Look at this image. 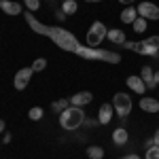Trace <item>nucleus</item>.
<instances>
[{"label":"nucleus","instance_id":"obj_1","mask_svg":"<svg viewBox=\"0 0 159 159\" xmlns=\"http://www.w3.org/2000/svg\"><path fill=\"white\" fill-rule=\"evenodd\" d=\"M24 17H25V21H28V25H30L36 34H43V36L51 38V40H53L60 49L70 51V53H76V51H79L81 43H79V40H76V36H74V34H70L68 30L57 28V25H45V24H40V21H38V19L30 11L24 13Z\"/></svg>","mask_w":159,"mask_h":159},{"label":"nucleus","instance_id":"obj_2","mask_svg":"<svg viewBox=\"0 0 159 159\" xmlns=\"http://www.w3.org/2000/svg\"><path fill=\"white\" fill-rule=\"evenodd\" d=\"M76 55L83 57V60H100V61H108V64L121 61V55L115 53V51H106V49H100V47H87V45H81Z\"/></svg>","mask_w":159,"mask_h":159},{"label":"nucleus","instance_id":"obj_3","mask_svg":"<svg viewBox=\"0 0 159 159\" xmlns=\"http://www.w3.org/2000/svg\"><path fill=\"white\" fill-rule=\"evenodd\" d=\"M83 123H85V110L81 108V106H72L70 104L66 110L60 112V125L64 129H68V132L79 129Z\"/></svg>","mask_w":159,"mask_h":159},{"label":"nucleus","instance_id":"obj_4","mask_svg":"<svg viewBox=\"0 0 159 159\" xmlns=\"http://www.w3.org/2000/svg\"><path fill=\"white\" fill-rule=\"evenodd\" d=\"M106 25L102 21H93L89 32H87V47H100V43L106 38Z\"/></svg>","mask_w":159,"mask_h":159},{"label":"nucleus","instance_id":"obj_5","mask_svg":"<svg viewBox=\"0 0 159 159\" xmlns=\"http://www.w3.org/2000/svg\"><path fill=\"white\" fill-rule=\"evenodd\" d=\"M112 108L117 110V115L125 119L129 112H132V98L125 93V91H119V93H115V98H112Z\"/></svg>","mask_w":159,"mask_h":159},{"label":"nucleus","instance_id":"obj_6","mask_svg":"<svg viewBox=\"0 0 159 159\" xmlns=\"http://www.w3.org/2000/svg\"><path fill=\"white\" fill-rule=\"evenodd\" d=\"M123 47H125V49L136 51V53H140V55H148V57H159V49H155V47H148L144 40H142V43L125 40V45H123Z\"/></svg>","mask_w":159,"mask_h":159},{"label":"nucleus","instance_id":"obj_7","mask_svg":"<svg viewBox=\"0 0 159 159\" xmlns=\"http://www.w3.org/2000/svg\"><path fill=\"white\" fill-rule=\"evenodd\" d=\"M32 74H34L32 68H21V70H17L15 79H13L15 89H17V91H24L25 87H28V83H30V79H32Z\"/></svg>","mask_w":159,"mask_h":159},{"label":"nucleus","instance_id":"obj_8","mask_svg":"<svg viewBox=\"0 0 159 159\" xmlns=\"http://www.w3.org/2000/svg\"><path fill=\"white\" fill-rule=\"evenodd\" d=\"M136 11H138L140 17H144V19H159V7L153 4V2H140L136 7Z\"/></svg>","mask_w":159,"mask_h":159},{"label":"nucleus","instance_id":"obj_9","mask_svg":"<svg viewBox=\"0 0 159 159\" xmlns=\"http://www.w3.org/2000/svg\"><path fill=\"white\" fill-rule=\"evenodd\" d=\"M70 100V104L72 106H87V104H91V100H93V93L91 91H79V93H74L72 98H68Z\"/></svg>","mask_w":159,"mask_h":159},{"label":"nucleus","instance_id":"obj_10","mask_svg":"<svg viewBox=\"0 0 159 159\" xmlns=\"http://www.w3.org/2000/svg\"><path fill=\"white\" fill-rule=\"evenodd\" d=\"M127 87L136 91L138 96H144V91H147V85H144V81H142V76H127Z\"/></svg>","mask_w":159,"mask_h":159},{"label":"nucleus","instance_id":"obj_11","mask_svg":"<svg viewBox=\"0 0 159 159\" xmlns=\"http://www.w3.org/2000/svg\"><path fill=\"white\" fill-rule=\"evenodd\" d=\"M140 108L144 112L155 115V112H159V100L157 98H140Z\"/></svg>","mask_w":159,"mask_h":159},{"label":"nucleus","instance_id":"obj_12","mask_svg":"<svg viewBox=\"0 0 159 159\" xmlns=\"http://www.w3.org/2000/svg\"><path fill=\"white\" fill-rule=\"evenodd\" d=\"M0 9L7 15H21V4L13 0H0Z\"/></svg>","mask_w":159,"mask_h":159},{"label":"nucleus","instance_id":"obj_13","mask_svg":"<svg viewBox=\"0 0 159 159\" xmlns=\"http://www.w3.org/2000/svg\"><path fill=\"white\" fill-rule=\"evenodd\" d=\"M112 106L110 104H102L100 106V110H98V121L102 123V125H108L110 121H112Z\"/></svg>","mask_w":159,"mask_h":159},{"label":"nucleus","instance_id":"obj_14","mask_svg":"<svg viewBox=\"0 0 159 159\" xmlns=\"http://www.w3.org/2000/svg\"><path fill=\"white\" fill-rule=\"evenodd\" d=\"M106 38H108L110 43H115V45H121V47L125 45V40H127L125 34H123V30H115V28L106 32Z\"/></svg>","mask_w":159,"mask_h":159},{"label":"nucleus","instance_id":"obj_15","mask_svg":"<svg viewBox=\"0 0 159 159\" xmlns=\"http://www.w3.org/2000/svg\"><path fill=\"white\" fill-rule=\"evenodd\" d=\"M136 19H138V11H136L134 7H125L121 11V21L123 24H134Z\"/></svg>","mask_w":159,"mask_h":159},{"label":"nucleus","instance_id":"obj_16","mask_svg":"<svg viewBox=\"0 0 159 159\" xmlns=\"http://www.w3.org/2000/svg\"><path fill=\"white\" fill-rule=\"evenodd\" d=\"M142 81H144V85H147V89H155V81H153V70H151V66H142Z\"/></svg>","mask_w":159,"mask_h":159},{"label":"nucleus","instance_id":"obj_17","mask_svg":"<svg viewBox=\"0 0 159 159\" xmlns=\"http://www.w3.org/2000/svg\"><path fill=\"white\" fill-rule=\"evenodd\" d=\"M127 138H129V136H127V132H125L123 127H117V129L112 132V142H115L117 147L125 144V142H127Z\"/></svg>","mask_w":159,"mask_h":159},{"label":"nucleus","instance_id":"obj_18","mask_svg":"<svg viewBox=\"0 0 159 159\" xmlns=\"http://www.w3.org/2000/svg\"><path fill=\"white\" fill-rule=\"evenodd\" d=\"M87 157H89V159H102V157H104V148L98 147V144L89 147V148H87Z\"/></svg>","mask_w":159,"mask_h":159},{"label":"nucleus","instance_id":"obj_19","mask_svg":"<svg viewBox=\"0 0 159 159\" xmlns=\"http://www.w3.org/2000/svg\"><path fill=\"white\" fill-rule=\"evenodd\" d=\"M61 11L66 13V15H74V13L79 11V4H76V0H66V2L61 4Z\"/></svg>","mask_w":159,"mask_h":159},{"label":"nucleus","instance_id":"obj_20","mask_svg":"<svg viewBox=\"0 0 159 159\" xmlns=\"http://www.w3.org/2000/svg\"><path fill=\"white\" fill-rule=\"evenodd\" d=\"M132 28H134V32H138V34H142V32L147 30V19L138 15V19H136L134 24H132Z\"/></svg>","mask_w":159,"mask_h":159},{"label":"nucleus","instance_id":"obj_21","mask_svg":"<svg viewBox=\"0 0 159 159\" xmlns=\"http://www.w3.org/2000/svg\"><path fill=\"white\" fill-rule=\"evenodd\" d=\"M70 106V100H57V102H53L51 104V108H53V112H61V110H66Z\"/></svg>","mask_w":159,"mask_h":159},{"label":"nucleus","instance_id":"obj_22","mask_svg":"<svg viewBox=\"0 0 159 159\" xmlns=\"http://www.w3.org/2000/svg\"><path fill=\"white\" fill-rule=\"evenodd\" d=\"M30 68H32L34 72H43V70L47 68V60H45V57H38V60H34V64H32Z\"/></svg>","mask_w":159,"mask_h":159},{"label":"nucleus","instance_id":"obj_23","mask_svg":"<svg viewBox=\"0 0 159 159\" xmlns=\"http://www.w3.org/2000/svg\"><path fill=\"white\" fill-rule=\"evenodd\" d=\"M43 115H45V112H43L40 106H34V108H30V112H28V117H30L32 121H40V119H43Z\"/></svg>","mask_w":159,"mask_h":159},{"label":"nucleus","instance_id":"obj_24","mask_svg":"<svg viewBox=\"0 0 159 159\" xmlns=\"http://www.w3.org/2000/svg\"><path fill=\"white\" fill-rule=\"evenodd\" d=\"M144 159H159V147H157V144H153L151 148H147Z\"/></svg>","mask_w":159,"mask_h":159},{"label":"nucleus","instance_id":"obj_25","mask_svg":"<svg viewBox=\"0 0 159 159\" xmlns=\"http://www.w3.org/2000/svg\"><path fill=\"white\" fill-rule=\"evenodd\" d=\"M24 4L28 7V11H38L40 9V0H24Z\"/></svg>","mask_w":159,"mask_h":159},{"label":"nucleus","instance_id":"obj_26","mask_svg":"<svg viewBox=\"0 0 159 159\" xmlns=\"http://www.w3.org/2000/svg\"><path fill=\"white\" fill-rule=\"evenodd\" d=\"M144 43H147L148 47H155V49H159V36H148V38H144Z\"/></svg>","mask_w":159,"mask_h":159},{"label":"nucleus","instance_id":"obj_27","mask_svg":"<svg viewBox=\"0 0 159 159\" xmlns=\"http://www.w3.org/2000/svg\"><path fill=\"white\" fill-rule=\"evenodd\" d=\"M53 15L57 17V21H64V19H66V13H64V11H55Z\"/></svg>","mask_w":159,"mask_h":159},{"label":"nucleus","instance_id":"obj_28","mask_svg":"<svg viewBox=\"0 0 159 159\" xmlns=\"http://www.w3.org/2000/svg\"><path fill=\"white\" fill-rule=\"evenodd\" d=\"M11 140H13V136H11V134H4V138H2V142H4V144H9Z\"/></svg>","mask_w":159,"mask_h":159},{"label":"nucleus","instance_id":"obj_29","mask_svg":"<svg viewBox=\"0 0 159 159\" xmlns=\"http://www.w3.org/2000/svg\"><path fill=\"white\" fill-rule=\"evenodd\" d=\"M119 159H140L136 153H129V155H125V157H119Z\"/></svg>","mask_w":159,"mask_h":159},{"label":"nucleus","instance_id":"obj_30","mask_svg":"<svg viewBox=\"0 0 159 159\" xmlns=\"http://www.w3.org/2000/svg\"><path fill=\"white\" fill-rule=\"evenodd\" d=\"M153 81H155V85H159V70H157V72H153Z\"/></svg>","mask_w":159,"mask_h":159},{"label":"nucleus","instance_id":"obj_31","mask_svg":"<svg viewBox=\"0 0 159 159\" xmlns=\"http://www.w3.org/2000/svg\"><path fill=\"white\" fill-rule=\"evenodd\" d=\"M153 142H155V144H157V147H159V129H157V132H155V136H153Z\"/></svg>","mask_w":159,"mask_h":159},{"label":"nucleus","instance_id":"obj_32","mask_svg":"<svg viewBox=\"0 0 159 159\" xmlns=\"http://www.w3.org/2000/svg\"><path fill=\"white\" fill-rule=\"evenodd\" d=\"M153 144H155V142H153V138H148L147 142H144V147H147V148H151V147H153Z\"/></svg>","mask_w":159,"mask_h":159},{"label":"nucleus","instance_id":"obj_33","mask_svg":"<svg viewBox=\"0 0 159 159\" xmlns=\"http://www.w3.org/2000/svg\"><path fill=\"white\" fill-rule=\"evenodd\" d=\"M119 2H121V4H132L134 0H119Z\"/></svg>","mask_w":159,"mask_h":159},{"label":"nucleus","instance_id":"obj_34","mask_svg":"<svg viewBox=\"0 0 159 159\" xmlns=\"http://www.w3.org/2000/svg\"><path fill=\"white\" fill-rule=\"evenodd\" d=\"M4 132V121H0V134Z\"/></svg>","mask_w":159,"mask_h":159},{"label":"nucleus","instance_id":"obj_35","mask_svg":"<svg viewBox=\"0 0 159 159\" xmlns=\"http://www.w3.org/2000/svg\"><path fill=\"white\" fill-rule=\"evenodd\" d=\"M85 2H102V0H85Z\"/></svg>","mask_w":159,"mask_h":159},{"label":"nucleus","instance_id":"obj_36","mask_svg":"<svg viewBox=\"0 0 159 159\" xmlns=\"http://www.w3.org/2000/svg\"><path fill=\"white\" fill-rule=\"evenodd\" d=\"M61 2H66V0H61Z\"/></svg>","mask_w":159,"mask_h":159}]
</instances>
